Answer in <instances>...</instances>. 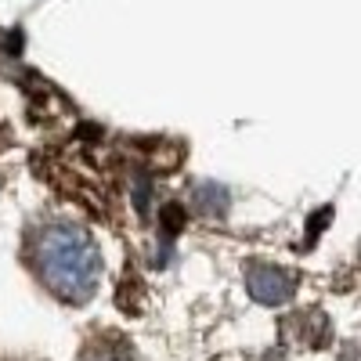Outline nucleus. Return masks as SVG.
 <instances>
[{"mask_svg": "<svg viewBox=\"0 0 361 361\" xmlns=\"http://www.w3.org/2000/svg\"><path fill=\"white\" fill-rule=\"evenodd\" d=\"M37 264L51 293L69 304H87L102 282V253L94 238L69 224H54L40 235Z\"/></svg>", "mask_w": 361, "mask_h": 361, "instance_id": "nucleus-1", "label": "nucleus"}, {"mask_svg": "<svg viewBox=\"0 0 361 361\" xmlns=\"http://www.w3.org/2000/svg\"><path fill=\"white\" fill-rule=\"evenodd\" d=\"M246 286H250L253 300H260V304H286V300L293 296L289 275L279 271V267H267V264H250Z\"/></svg>", "mask_w": 361, "mask_h": 361, "instance_id": "nucleus-2", "label": "nucleus"}, {"mask_svg": "<svg viewBox=\"0 0 361 361\" xmlns=\"http://www.w3.org/2000/svg\"><path fill=\"white\" fill-rule=\"evenodd\" d=\"M80 361H137L130 343L123 336H116V333H105L98 340H90L87 350L80 354Z\"/></svg>", "mask_w": 361, "mask_h": 361, "instance_id": "nucleus-3", "label": "nucleus"}, {"mask_svg": "<svg viewBox=\"0 0 361 361\" xmlns=\"http://www.w3.org/2000/svg\"><path fill=\"white\" fill-rule=\"evenodd\" d=\"M195 202H199L202 214H224L228 195H224V188H217V185H202V188L195 192Z\"/></svg>", "mask_w": 361, "mask_h": 361, "instance_id": "nucleus-4", "label": "nucleus"}]
</instances>
